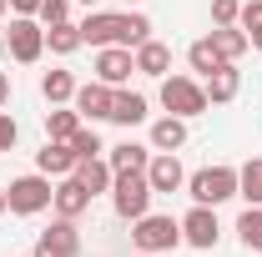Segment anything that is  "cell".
Returning <instances> with one entry per match:
<instances>
[{"label": "cell", "instance_id": "6da1fadb", "mask_svg": "<svg viewBox=\"0 0 262 257\" xmlns=\"http://www.w3.org/2000/svg\"><path fill=\"white\" fill-rule=\"evenodd\" d=\"M81 40L86 46H126L136 51L141 40H151V20L141 15V10H91L86 20H81Z\"/></svg>", "mask_w": 262, "mask_h": 257}, {"label": "cell", "instance_id": "4dcf8cb0", "mask_svg": "<svg viewBox=\"0 0 262 257\" xmlns=\"http://www.w3.org/2000/svg\"><path fill=\"white\" fill-rule=\"evenodd\" d=\"M237 26H242V31H257V26H262V0H242Z\"/></svg>", "mask_w": 262, "mask_h": 257}, {"label": "cell", "instance_id": "44dd1931", "mask_svg": "<svg viewBox=\"0 0 262 257\" xmlns=\"http://www.w3.org/2000/svg\"><path fill=\"white\" fill-rule=\"evenodd\" d=\"M81 126H86V121H81L76 106H51V111H46V136H51V141H71Z\"/></svg>", "mask_w": 262, "mask_h": 257}, {"label": "cell", "instance_id": "30bf717a", "mask_svg": "<svg viewBox=\"0 0 262 257\" xmlns=\"http://www.w3.org/2000/svg\"><path fill=\"white\" fill-rule=\"evenodd\" d=\"M146 182H151V192H157V197L182 192V187H187V172H182L177 152H151V161H146Z\"/></svg>", "mask_w": 262, "mask_h": 257}, {"label": "cell", "instance_id": "e0dca14e", "mask_svg": "<svg viewBox=\"0 0 262 257\" xmlns=\"http://www.w3.org/2000/svg\"><path fill=\"white\" fill-rule=\"evenodd\" d=\"M106 121H116V126H141L146 121V96L141 91H126V86H116V96H111V116Z\"/></svg>", "mask_w": 262, "mask_h": 257}, {"label": "cell", "instance_id": "d6a6232c", "mask_svg": "<svg viewBox=\"0 0 262 257\" xmlns=\"http://www.w3.org/2000/svg\"><path fill=\"white\" fill-rule=\"evenodd\" d=\"M5 5H10L15 15H35V10H40V0H5Z\"/></svg>", "mask_w": 262, "mask_h": 257}, {"label": "cell", "instance_id": "f1b7e54d", "mask_svg": "<svg viewBox=\"0 0 262 257\" xmlns=\"http://www.w3.org/2000/svg\"><path fill=\"white\" fill-rule=\"evenodd\" d=\"M71 146H76V157H101V152H106L101 136H96V126H81L76 136H71Z\"/></svg>", "mask_w": 262, "mask_h": 257}, {"label": "cell", "instance_id": "4fadbf2b", "mask_svg": "<svg viewBox=\"0 0 262 257\" xmlns=\"http://www.w3.org/2000/svg\"><path fill=\"white\" fill-rule=\"evenodd\" d=\"M86 207H91V192L81 187V177H76V172H71V177H56V197H51V212L76 222V217H81Z\"/></svg>", "mask_w": 262, "mask_h": 257}, {"label": "cell", "instance_id": "7a4b0ae2", "mask_svg": "<svg viewBox=\"0 0 262 257\" xmlns=\"http://www.w3.org/2000/svg\"><path fill=\"white\" fill-rule=\"evenodd\" d=\"M151 182H146V172H116L111 177V207H116V217L121 222H136V217H146L151 212Z\"/></svg>", "mask_w": 262, "mask_h": 257}, {"label": "cell", "instance_id": "836d02e7", "mask_svg": "<svg viewBox=\"0 0 262 257\" xmlns=\"http://www.w3.org/2000/svg\"><path fill=\"white\" fill-rule=\"evenodd\" d=\"M5 106H10V76L0 71V111H5Z\"/></svg>", "mask_w": 262, "mask_h": 257}, {"label": "cell", "instance_id": "d590c367", "mask_svg": "<svg viewBox=\"0 0 262 257\" xmlns=\"http://www.w3.org/2000/svg\"><path fill=\"white\" fill-rule=\"evenodd\" d=\"M5 212H10V202H5V187H0V217H5Z\"/></svg>", "mask_w": 262, "mask_h": 257}, {"label": "cell", "instance_id": "3957f363", "mask_svg": "<svg viewBox=\"0 0 262 257\" xmlns=\"http://www.w3.org/2000/svg\"><path fill=\"white\" fill-rule=\"evenodd\" d=\"M131 242H136V252H171V247H182V222L177 217H162V212H146V217H136L131 222Z\"/></svg>", "mask_w": 262, "mask_h": 257}, {"label": "cell", "instance_id": "d6986e66", "mask_svg": "<svg viewBox=\"0 0 262 257\" xmlns=\"http://www.w3.org/2000/svg\"><path fill=\"white\" fill-rule=\"evenodd\" d=\"M76 177H81V187L91 197H101V192H111V177H116V172H111L106 157H81L76 161Z\"/></svg>", "mask_w": 262, "mask_h": 257}, {"label": "cell", "instance_id": "e575fe53", "mask_svg": "<svg viewBox=\"0 0 262 257\" xmlns=\"http://www.w3.org/2000/svg\"><path fill=\"white\" fill-rule=\"evenodd\" d=\"M247 46H257V51H262V26H257V31H247Z\"/></svg>", "mask_w": 262, "mask_h": 257}, {"label": "cell", "instance_id": "d4e9b609", "mask_svg": "<svg viewBox=\"0 0 262 257\" xmlns=\"http://www.w3.org/2000/svg\"><path fill=\"white\" fill-rule=\"evenodd\" d=\"M212 46L222 51V61H242L247 56V31L242 26H212Z\"/></svg>", "mask_w": 262, "mask_h": 257}, {"label": "cell", "instance_id": "5b68a950", "mask_svg": "<svg viewBox=\"0 0 262 257\" xmlns=\"http://www.w3.org/2000/svg\"><path fill=\"white\" fill-rule=\"evenodd\" d=\"M51 197H56V187H51V177H46V172L15 177V182L5 187V202H10V212H15V217H35V212H46V207H51Z\"/></svg>", "mask_w": 262, "mask_h": 257}, {"label": "cell", "instance_id": "cb8c5ba5", "mask_svg": "<svg viewBox=\"0 0 262 257\" xmlns=\"http://www.w3.org/2000/svg\"><path fill=\"white\" fill-rule=\"evenodd\" d=\"M187 66H192L196 76H212V71H222V51H217V46H212V35H202V40H192V46H187Z\"/></svg>", "mask_w": 262, "mask_h": 257}, {"label": "cell", "instance_id": "9a60e30c", "mask_svg": "<svg viewBox=\"0 0 262 257\" xmlns=\"http://www.w3.org/2000/svg\"><path fill=\"white\" fill-rule=\"evenodd\" d=\"M76 161H81V157H76L71 141H51V136H46V146L35 152V172H46V177H71Z\"/></svg>", "mask_w": 262, "mask_h": 257}, {"label": "cell", "instance_id": "277c9868", "mask_svg": "<svg viewBox=\"0 0 262 257\" xmlns=\"http://www.w3.org/2000/svg\"><path fill=\"white\" fill-rule=\"evenodd\" d=\"M187 197L202 207H222L237 197V166H202L187 177Z\"/></svg>", "mask_w": 262, "mask_h": 257}, {"label": "cell", "instance_id": "74e56055", "mask_svg": "<svg viewBox=\"0 0 262 257\" xmlns=\"http://www.w3.org/2000/svg\"><path fill=\"white\" fill-rule=\"evenodd\" d=\"M121 5H141V0H121Z\"/></svg>", "mask_w": 262, "mask_h": 257}, {"label": "cell", "instance_id": "9c48e42d", "mask_svg": "<svg viewBox=\"0 0 262 257\" xmlns=\"http://www.w3.org/2000/svg\"><path fill=\"white\" fill-rule=\"evenodd\" d=\"M31 257H81V232H76V222L71 217H56V222L35 237Z\"/></svg>", "mask_w": 262, "mask_h": 257}, {"label": "cell", "instance_id": "8d00e7d4", "mask_svg": "<svg viewBox=\"0 0 262 257\" xmlns=\"http://www.w3.org/2000/svg\"><path fill=\"white\" fill-rule=\"evenodd\" d=\"M81 5H91V10H96V5H101V0H81Z\"/></svg>", "mask_w": 262, "mask_h": 257}, {"label": "cell", "instance_id": "f35d334b", "mask_svg": "<svg viewBox=\"0 0 262 257\" xmlns=\"http://www.w3.org/2000/svg\"><path fill=\"white\" fill-rule=\"evenodd\" d=\"M136 257H157V252H136Z\"/></svg>", "mask_w": 262, "mask_h": 257}, {"label": "cell", "instance_id": "ffe728a7", "mask_svg": "<svg viewBox=\"0 0 262 257\" xmlns=\"http://www.w3.org/2000/svg\"><path fill=\"white\" fill-rule=\"evenodd\" d=\"M106 152H111V172H146V161H151V146H141V141H121V146H106Z\"/></svg>", "mask_w": 262, "mask_h": 257}, {"label": "cell", "instance_id": "7402d4cb", "mask_svg": "<svg viewBox=\"0 0 262 257\" xmlns=\"http://www.w3.org/2000/svg\"><path fill=\"white\" fill-rule=\"evenodd\" d=\"M237 197L247 207H262V157H247L237 166Z\"/></svg>", "mask_w": 262, "mask_h": 257}, {"label": "cell", "instance_id": "5bb4252c", "mask_svg": "<svg viewBox=\"0 0 262 257\" xmlns=\"http://www.w3.org/2000/svg\"><path fill=\"white\" fill-rule=\"evenodd\" d=\"M202 91H207V106H227V101H237V91H242V71H237V61H227L222 71H212V76H202Z\"/></svg>", "mask_w": 262, "mask_h": 257}, {"label": "cell", "instance_id": "8fae6325", "mask_svg": "<svg viewBox=\"0 0 262 257\" xmlns=\"http://www.w3.org/2000/svg\"><path fill=\"white\" fill-rule=\"evenodd\" d=\"M131 71H136V56H131L126 46H101V51H96V81H106V86H126Z\"/></svg>", "mask_w": 262, "mask_h": 257}, {"label": "cell", "instance_id": "ac0fdd59", "mask_svg": "<svg viewBox=\"0 0 262 257\" xmlns=\"http://www.w3.org/2000/svg\"><path fill=\"white\" fill-rule=\"evenodd\" d=\"M146 146H151V152H182V146H187V121L166 111L162 121H151V141H146Z\"/></svg>", "mask_w": 262, "mask_h": 257}, {"label": "cell", "instance_id": "603a6c76", "mask_svg": "<svg viewBox=\"0 0 262 257\" xmlns=\"http://www.w3.org/2000/svg\"><path fill=\"white\" fill-rule=\"evenodd\" d=\"M40 96L51 101V106H71L76 101V76L71 71H46L40 76Z\"/></svg>", "mask_w": 262, "mask_h": 257}, {"label": "cell", "instance_id": "1f68e13d", "mask_svg": "<svg viewBox=\"0 0 262 257\" xmlns=\"http://www.w3.org/2000/svg\"><path fill=\"white\" fill-rule=\"evenodd\" d=\"M15 136H20L15 116H10V111H0V152H10V146H15Z\"/></svg>", "mask_w": 262, "mask_h": 257}, {"label": "cell", "instance_id": "4316f807", "mask_svg": "<svg viewBox=\"0 0 262 257\" xmlns=\"http://www.w3.org/2000/svg\"><path fill=\"white\" fill-rule=\"evenodd\" d=\"M237 237H242L247 252H262V207H247V212L237 217Z\"/></svg>", "mask_w": 262, "mask_h": 257}, {"label": "cell", "instance_id": "52a82bcc", "mask_svg": "<svg viewBox=\"0 0 262 257\" xmlns=\"http://www.w3.org/2000/svg\"><path fill=\"white\" fill-rule=\"evenodd\" d=\"M5 46H10V61L35 66L46 56V26H40L35 15H15V20L5 26Z\"/></svg>", "mask_w": 262, "mask_h": 257}, {"label": "cell", "instance_id": "484cf974", "mask_svg": "<svg viewBox=\"0 0 262 257\" xmlns=\"http://www.w3.org/2000/svg\"><path fill=\"white\" fill-rule=\"evenodd\" d=\"M46 46H51L56 56H71V51H81L86 40H81V26L61 20V26H46Z\"/></svg>", "mask_w": 262, "mask_h": 257}, {"label": "cell", "instance_id": "f546056e", "mask_svg": "<svg viewBox=\"0 0 262 257\" xmlns=\"http://www.w3.org/2000/svg\"><path fill=\"white\" fill-rule=\"evenodd\" d=\"M242 0H212V26H237Z\"/></svg>", "mask_w": 262, "mask_h": 257}, {"label": "cell", "instance_id": "83f0119b", "mask_svg": "<svg viewBox=\"0 0 262 257\" xmlns=\"http://www.w3.org/2000/svg\"><path fill=\"white\" fill-rule=\"evenodd\" d=\"M35 20H40V26H61V20H71V0H40Z\"/></svg>", "mask_w": 262, "mask_h": 257}, {"label": "cell", "instance_id": "7c38bea8", "mask_svg": "<svg viewBox=\"0 0 262 257\" xmlns=\"http://www.w3.org/2000/svg\"><path fill=\"white\" fill-rule=\"evenodd\" d=\"M111 96H116V86H106V81H86V86H76V111H81V121H106L111 116Z\"/></svg>", "mask_w": 262, "mask_h": 257}, {"label": "cell", "instance_id": "8992f818", "mask_svg": "<svg viewBox=\"0 0 262 257\" xmlns=\"http://www.w3.org/2000/svg\"><path fill=\"white\" fill-rule=\"evenodd\" d=\"M162 106L171 111V116L192 121V116L207 111V91H202L196 76H162Z\"/></svg>", "mask_w": 262, "mask_h": 257}, {"label": "cell", "instance_id": "ba28073f", "mask_svg": "<svg viewBox=\"0 0 262 257\" xmlns=\"http://www.w3.org/2000/svg\"><path fill=\"white\" fill-rule=\"evenodd\" d=\"M182 242H187V247H196V252H212V247L222 242L217 207H202V202H192V212L182 217Z\"/></svg>", "mask_w": 262, "mask_h": 257}, {"label": "cell", "instance_id": "2e32d148", "mask_svg": "<svg viewBox=\"0 0 262 257\" xmlns=\"http://www.w3.org/2000/svg\"><path fill=\"white\" fill-rule=\"evenodd\" d=\"M131 56H136V71H141V76H151V81L171 76V46H166V40H141Z\"/></svg>", "mask_w": 262, "mask_h": 257}]
</instances>
